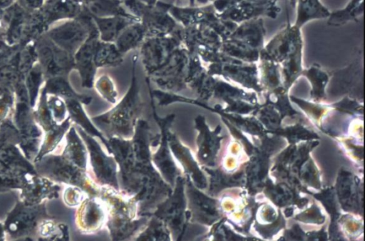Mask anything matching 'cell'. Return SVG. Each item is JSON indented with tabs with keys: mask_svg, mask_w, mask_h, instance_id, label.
I'll return each mask as SVG.
<instances>
[{
	"mask_svg": "<svg viewBox=\"0 0 365 241\" xmlns=\"http://www.w3.org/2000/svg\"><path fill=\"white\" fill-rule=\"evenodd\" d=\"M98 196L106 205V225L112 240L135 237L147 225L151 215H138L137 203L133 196L109 186H100Z\"/></svg>",
	"mask_w": 365,
	"mask_h": 241,
	"instance_id": "cell-2",
	"label": "cell"
},
{
	"mask_svg": "<svg viewBox=\"0 0 365 241\" xmlns=\"http://www.w3.org/2000/svg\"><path fill=\"white\" fill-rule=\"evenodd\" d=\"M93 20L96 23L101 41L103 42L115 41L120 33L128 26L138 21L136 17H128L123 16H116L110 18H101L92 16Z\"/></svg>",
	"mask_w": 365,
	"mask_h": 241,
	"instance_id": "cell-16",
	"label": "cell"
},
{
	"mask_svg": "<svg viewBox=\"0 0 365 241\" xmlns=\"http://www.w3.org/2000/svg\"><path fill=\"white\" fill-rule=\"evenodd\" d=\"M72 112L76 119V121L83 127L85 131L92 136H98L106 147L108 152L111 155L108 140L103 134L97 129L92 122L88 119L86 114L82 109L81 106L77 102H72L71 105Z\"/></svg>",
	"mask_w": 365,
	"mask_h": 241,
	"instance_id": "cell-22",
	"label": "cell"
},
{
	"mask_svg": "<svg viewBox=\"0 0 365 241\" xmlns=\"http://www.w3.org/2000/svg\"><path fill=\"white\" fill-rule=\"evenodd\" d=\"M79 218L83 232L93 234L100 230L107 220V208L103 200L99 196L86 198L82 203Z\"/></svg>",
	"mask_w": 365,
	"mask_h": 241,
	"instance_id": "cell-13",
	"label": "cell"
},
{
	"mask_svg": "<svg viewBox=\"0 0 365 241\" xmlns=\"http://www.w3.org/2000/svg\"><path fill=\"white\" fill-rule=\"evenodd\" d=\"M188 52L178 48L168 61L152 73L150 79L161 89L178 92L186 87L189 71Z\"/></svg>",
	"mask_w": 365,
	"mask_h": 241,
	"instance_id": "cell-8",
	"label": "cell"
},
{
	"mask_svg": "<svg viewBox=\"0 0 365 241\" xmlns=\"http://www.w3.org/2000/svg\"><path fill=\"white\" fill-rule=\"evenodd\" d=\"M78 1V2H83L84 4H87L88 2H89L91 0H76Z\"/></svg>",
	"mask_w": 365,
	"mask_h": 241,
	"instance_id": "cell-26",
	"label": "cell"
},
{
	"mask_svg": "<svg viewBox=\"0 0 365 241\" xmlns=\"http://www.w3.org/2000/svg\"><path fill=\"white\" fill-rule=\"evenodd\" d=\"M146 35V31L142 23H132L128 26L116 38L115 45L122 54L136 48Z\"/></svg>",
	"mask_w": 365,
	"mask_h": 241,
	"instance_id": "cell-17",
	"label": "cell"
},
{
	"mask_svg": "<svg viewBox=\"0 0 365 241\" xmlns=\"http://www.w3.org/2000/svg\"><path fill=\"white\" fill-rule=\"evenodd\" d=\"M79 130L88 152L93 181L101 186H109L119 191L118 168L113 156L107 155L93 136Z\"/></svg>",
	"mask_w": 365,
	"mask_h": 241,
	"instance_id": "cell-7",
	"label": "cell"
},
{
	"mask_svg": "<svg viewBox=\"0 0 365 241\" xmlns=\"http://www.w3.org/2000/svg\"><path fill=\"white\" fill-rule=\"evenodd\" d=\"M185 183V176H178L171 195L158 204L151 214L165 223L174 240H182L189 223Z\"/></svg>",
	"mask_w": 365,
	"mask_h": 241,
	"instance_id": "cell-4",
	"label": "cell"
},
{
	"mask_svg": "<svg viewBox=\"0 0 365 241\" xmlns=\"http://www.w3.org/2000/svg\"><path fill=\"white\" fill-rule=\"evenodd\" d=\"M45 13L49 21L62 17H72L81 13V6L76 0H51Z\"/></svg>",
	"mask_w": 365,
	"mask_h": 241,
	"instance_id": "cell-21",
	"label": "cell"
},
{
	"mask_svg": "<svg viewBox=\"0 0 365 241\" xmlns=\"http://www.w3.org/2000/svg\"><path fill=\"white\" fill-rule=\"evenodd\" d=\"M122 55L115 45L98 41L94 55L95 65L105 67L120 65L123 60Z\"/></svg>",
	"mask_w": 365,
	"mask_h": 241,
	"instance_id": "cell-19",
	"label": "cell"
},
{
	"mask_svg": "<svg viewBox=\"0 0 365 241\" xmlns=\"http://www.w3.org/2000/svg\"><path fill=\"white\" fill-rule=\"evenodd\" d=\"M95 87L98 93L107 101L114 104L116 102L117 92L113 81L108 76L103 75L99 78Z\"/></svg>",
	"mask_w": 365,
	"mask_h": 241,
	"instance_id": "cell-23",
	"label": "cell"
},
{
	"mask_svg": "<svg viewBox=\"0 0 365 241\" xmlns=\"http://www.w3.org/2000/svg\"><path fill=\"white\" fill-rule=\"evenodd\" d=\"M98 38L99 33L97 28L86 40L77 55L78 64L79 65L82 76V85L89 88L93 85L96 73L94 55L97 43L99 41Z\"/></svg>",
	"mask_w": 365,
	"mask_h": 241,
	"instance_id": "cell-15",
	"label": "cell"
},
{
	"mask_svg": "<svg viewBox=\"0 0 365 241\" xmlns=\"http://www.w3.org/2000/svg\"><path fill=\"white\" fill-rule=\"evenodd\" d=\"M135 239L140 241H168L171 240L172 237L165 223L151 215L147 225Z\"/></svg>",
	"mask_w": 365,
	"mask_h": 241,
	"instance_id": "cell-18",
	"label": "cell"
},
{
	"mask_svg": "<svg viewBox=\"0 0 365 241\" xmlns=\"http://www.w3.org/2000/svg\"><path fill=\"white\" fill-rule=\"evenodd\" d=\"M153 114L160 129V141L157 150L151 154L153 164L163 179L173 188L178 176H182V170L174 161L168 144V132L175 114H172L164 118L160 117L156 112L153 100H151Z\"/></svg>",
	"mask_w": 365,
	"mask_h": 241,
	"instance_id": "cell-6",
	"label": "cell"
},
{
	"mask_svg": "<svg viewBox=\"0 0 365 241\" xmlns=\"http://www.w3.org/2000/svg\"><path fill=\"white\" fill-rule=\"evenodd\" d=\"M43 0H23V2L30 8H36L41 6Z\"/></svg>",
	"mask_w": 365,
	"mask_h": 241,
	"instance_id": "cell-24",
	"label": "cell"
},
{
	"mask_svg": "<svg viewBox=\"0 0 365 241\" xmlns=\"http://www.w3.org/2000/svg\"><path fill=\"white\" fill-rule=\"evenodd\" d=\"M143 103L139 94V87L133 70V77L129 90L121 101L108 112L95 117L93 119L103 124L108 129V137L118 136L132 139L137 121L141 112Z\"/></svg>",
	"mask_w": 365,
	"mask_h": 241,
	"instance_id": "cell-3",
	"label": "cell"
},
{
	"mask_svg": "<svg viewBox=\"0 0 365 241\" xmlns=\"http://www.w3.org/2000/svg\"><path fill=\"white\" fill-rule=\"evenodd\" d=\"M10 2V0H0V7L8 6Z\"/></svg>",
	"mask_w": 365,
	"mask_h": 241,
	"instance_id": "cell-25",
	"label": "cell"
},
{
	"mask_svg": "<svg viewBox=\"0 0 365 241\" xmlns=\"http://www.w3.org/2000/svg\"><path fill=\"white\" fill-rule=\"evenodd\" d=\"M125 3L143 17L142 24L145 28L146 33L163 36L173 30L175 21L164 10H157L136 0H126Z\"/></svg>",
	"mask_w": 365,
	"mask_h": 241,
	"instance_id": "cell-12",
	"label": "cell"
},
{
	"mask_svg": "<svg viewBox=\"0 0 365 241\" xmlns=\"http://www.w3.org/2000/svg\"><path fill=\"white\" fill-rule=\"evenodd\" d=\"M108 144L118 168L120 191L134 196L140 186L135 168V156L132 139L118 136L108 137Z\"/></svg>",
	"mask_w": 365,
	"mask_h": 241,
	"instance_id": "cell-5",
	"label": "cell"
},
{
	"mask_svg": "<svg viewBox=\"0 0 365 241\" xmlns=\"http://www.w3.org/2000/svg\"><path fill=\"white\" fill-rule=\"evenodd\" d=\"M155 0H150V4H153Z\"/></svg>",
	"mask_w": 365,
	"mask_h": 241,
	"instance_id": "cell-27",
	"label": "cell"
},
{
	"mask_svg": "<svg viewBox=\"0 0 365 241\" xmlns=\"http://www.w3.org/2000/svg\"><path fill=\"white\" fill-rule=\"evenodd\" d=\"M174 37L157 36L144 42L142 59L148 75L163 67L180 45Z\"/></svg>",
	"mask_w": 365,
	"mask_h": 241,
	"instance_id": "cell-9",
	"label": "cell"
},
{
	"mask_svg": "<svg viewBox=\"0 0 365 241\" xmlns=\"http://www.w3.org/2000/svg\"><path fill=\"white\" fill-rule=\"evenodd\" d=\"M146 1L148 2V4H150V0H146Z\"/></svg>",
	"mask_w": 365,
	"mask_h": 241,
	"instance_id": "cell-28",
	"label": "cell"
},
{
	"mask_svg": "<svg viewBox=\"0 0 365 241\" xmlns=\"http://www.w3.org/2000/svg\"><path fill=\"white\" fill-rule=\"evenodd\" d=\"M151 136L148 122L139 119L131 139L135 173L140 186L138 193L133 196L137 203L138 216H150L157 205L169 197L173 190L152 161Z\"/></svg>",
	"mask_w": 365,
	"mask_h": 241,
	"instance_id": "cell-1",
	"label": "cell"
},
{
	"mask_svg": "<svg viewBox=\"0 0 365 241\" xmlns=\"http://www.w3.org/2000/svg\"><path fill=\"white\" fill-rule=\"evenodd\" d=\"M168 139L172 155L180 165L182 172L183 171L185 176H187L197 188H206V178L193 158L190 149L183 144L170 130Z\"/></svg>",
	"mask_w": 365,
	"mask_h": 241,
	"instance_id": "cell-11",
	"label": "cell"
},
{
	"mask_svg": "<svg viewBox=\"0 0 365 241\" xmlns=\"http://www.w3.org/2000/svg\"><path fill=\"white\" fill-rule=\"evenodd\" d=\"M195 128L199 131L197 138V159L201 164L213 166L218 149V138L210 132L205 123L204 118L198 116L195 119Z\"/></svg>",
	"mask_w": 365,
	"mask_h": 241,
	"instance_id": "cell-14",
	"label": "cell"
},
{
	"mask_svg": "<svg viewBox=\"0 0 365 241\" xmlns=\"http://www.w3.org/2000/svg\"><path fill=\"white\" fill-rule=\"evenodd\" d=\"M87 12L92 16H116L132 17L120 6L119 0H91L86 4Z\"/></svg>",
	"mask_w": 365,
	"mask_h": 241,
	"instance_id": "cell-20",
	"label": "cell"
},
{
	"mask_svg": "<svg viewBox=\"0 0 365 241\" xmlns=\"http://www.w3.org/2000/svg\"><path fill=\"white\" fill-rule=\"evenodd\" d=\"M185 192L189 213V223L210 225L217 217L215 200L202 193L187 176H185Z\"/></svg>",
	"mask_w": 365,
	"mask_h": 241,
	"instance_id": "cell-10",
	"label": "cell"
}]
</instances>
